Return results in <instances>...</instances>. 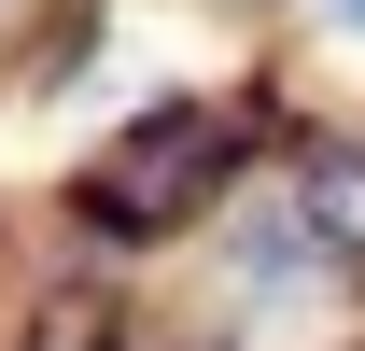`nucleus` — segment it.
<instances>
[{"label": "nucleus", "instance_id": "nucleus-1", "mask_svg": "<svg viewBox=\"0 0 365 351\" xmlns=\"http://www.w3.org/2000/svg\"><path fill=\"white\" fill-rule=\"evenodd\" d=\"M225 169H239V127L197 113V98H169V113H140V127L85 169V225L98 239H169V225H197L225 197Z\"/></svg>", "mask_w": 365, "mask_h": 351}, {"label": "nucleus", "instance_id": "nucleus-2", "mask_svg": "<svg viewBox=\"0 0 365 351\" xmlns=\"http://www.w3.org/2000/svg\"><path fill=\"white\" fill-rule=\"evenodd\" d=\"M309 211H323V225H351V239H365V155H323V169H309Z\"/></svg>", "mask_w": 365, "mask_h": 351}, {"label": "nucleus", "instance_id": "nucleus-3", "mask_svg": "<svg viewBox=\"0 0 365 351\" xmlns=\"http://www.w3.org/2000/svg\"><path fill=\"white\" fill-rule=\"evenodd\" d=\"M43 351H127V323H113V309H56Z\"/></svg>", "mask_w": 365, "mask_h": 351}, {"label": "nucleus", "instance_id": "nucleus-4", "mask_svg": "<svg viewBox=\"0 0 365 351\" xmlns=\"http://www.w3.org/2000/svg\"><path fill=\"white\" fill-rule=\"evenodd\" d=\"M323 14H337V29H351V43H365V0H323Z\"/></svg>", "mask_w": 365, "mask_h": 351}]
</instances>
